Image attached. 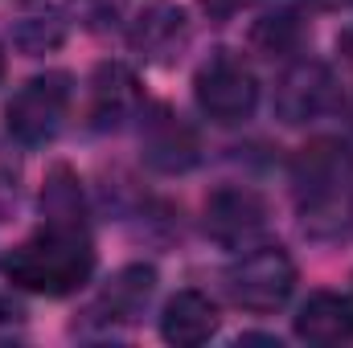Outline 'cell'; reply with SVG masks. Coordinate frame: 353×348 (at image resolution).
<instances>
[{
  "label": "cell",
  "instance_id": "6da1fadb",
  "mask_svg": "<svg viewBox=\"0 0 353 348\" xmlns=\"http://www.w3.org/2000/svg\"><path fill=\"white\" fill-rule=\"evenodd\" d=\"M292 201L312 242H337L353 230V148L312 140L292 160Z\"/></svg>",
  "mask_w": 353,
  "mask_h": 348
},
{
  "label": "cell",
  "instance_id": "7a4b0ae2",
  "mask_svg": "<svg viewBox=\"0 0 353 348\" xmlns=\"http://www.w3.org/2000/svg\"><path fill=\"white\" fill-rule=\"evenodd\" d=\"M4 274L33 295H74L83 283L94 274V246H90V230H70V226H41L33 238H25L21 246L8 250Z\"/></svg>",
  "mask_w": 353,
  "mask_h": 348
},
{
  "label": "cell",
  "instance_id": "3957f363",
  "mask_svg": "<svg viewBox=\"0 0 353 348\" xmlns=\"http://www.w3.org/2000/svg\"><path fill=\"white\" fill-rule=\"evenodd\" d=\"M193 98L201 107L205 119L222 123V127H234V123H247L255 115V102H259V78L255 70L230 54V50H218L210 54L197 74H193Z\"/></svg>",
  "mask_w": 353,
  "mask_h": 348
},
{
  "label": "cell",
  "instance_id": "277c9868",
  "mask_svg": "<svg viewBox=\"0 0 353 348\" xmlns=\"http://www.w3.org/2000/svg\"><path fill=\"white\" fill-rule=\"evenodd\" d=\"M70 98H74V83L66 70H50V74H37L29 78L25 87L17 90L4 107V127L17 144H50L62 123H66V111H70Z\"/></svg>",
  "mask_w": 353,
  "mask_h": 348
},
{
  "label": "cell",
  "instance_id": "5b68a950",
  "mask_svg": "<svg viewBox=\"0 0 353 348\" xmlns=\"http://www.w3.org/2000/svg\"><path fill=\"white\" fill-rule=\"evenodd\" d=\"M296 291V262L283 246H255L226 266V295L243 312H275Z\"/></svg>",
  "mask_w": 353,
  "mask_h": 348
},
{
  "label": "cell",
  "instance_id": "8992f818",
  "mask_svg": "<svg viewBox=\"0 0 353 348\" xmlns=\"http://www.w3.org/2000/svg\"><path fill=\"white\" fill-rule=\"evenodd\" d=\"M337 98H341V90H337L333 70L316 58H300L279 74L275 94H271V111L288 127H300V123H316L321 115H329L337 107Z\"/></svg>",
  "mask_w": 353,
  "mask_h": 348
},
{
  "label": "cell",
  "instance_id": "52a82bcc",
  "mask_svg": "<svg viewBox=\"0 0 353 348\" xmlns=\"http://www.w3.org/2000/svg\"><path fill=\"white\" fill-rule=\"evenodd\" d=\"M140 156L148 168L176 176L201 160V140L173 107L157 102V107H144L140 115Z\"/></svg>",
  "mask_w": 353,
  "mask_h": 348
},
{
  "label": "cell",
  "instance_id": "ba28073f",
  "mask_svg": "<svg viewBox=\"0 0 353 348\" xmlns=\"http://www.w3.org/2000/svg\"><path fill=\"white\" fill-rule=\"evenodd\" d=\"M267 230V201L247 184H222L205 197V234L218 246H251Z\"/></svg>",
  "mask_w": 353,
  "mask_h": 348
},
{
  "label": "cell",
  "instance_id": "9c48e42d",
  "mask_svg": "<svg viewBox=\"0 0 353 348\" xmlns=\"http://www.w3.org/2000/svg\"><path fill=\"white\" fill-rule=\"evenodd\" d=\"M189 37V21L185 8L173 0H148L136 8L132 25H128V45L144 58V62H169Z\"/></svg>",
  "mask_w": 353,
  "mask_h": 348
},
{
  "label": "cell",
  "instance_id": "30bf717a",
  "mask_svg": "<svg viewBox=\"0 0 353 348\" xmlns=\"http://www.w3.org/2000/svg\"><path fill=\"white\" fill-rule=\"evenodd\" d=\"M152 291H157V270H152V266H144V262L123 266V270H115V274L107 279V287L99 291L90 316L103 320V324H132V320L148 307Z\"/></svg>",
  "mask_w": 353,
  "mask_h": 348
},
{
  "label": "cell",
  "instance_id": "8fae6325",
  "mask_svg": "<svg viewBox=\"0 0 353 348\" xmlns=\"http://www.w3.org/2000/svg\"><path fill=\"white\" fill-rule=\"evenodd\" d=\"M296 336L321 348L353 345V299L337 295V291L308 295L296 316Z\"/></svg>",
  "mask_w": 353,
  "mask_h": 348
},
{
  "label": "cell",
  "instance_id": "7c38bea8",
  "mask_svg": "<svg viewBox=\"0 0 353 348\" xmlns=\"http://www.w3.org/2000/svg\"><path fill=\"white\" fill-rule=\"evenodd\" d=\"M218 332V307L201 291H176L165 303L161 316V336L176 348H197Z\"/></svg>",
  "mask_w": 353,
  "mask_h": 348
},
{
  "label": "cell",
  "instance_id": "4fadbf2b",
  "mask_svg": "<svg viewBox=\"0 0 353 348\" xmlns=\"http://www.w3.org/2000/svg\"><path fill=\"white\" fill-rule=\"evenodd\" d=\"M8 37L21 54L41 58V54H50L66 41V17L50 0H25L8 21Z\"/></svg>",
  "mask_w": 353,
  "mask_h": 348
},
{
  "label": "cell",
  "instance_id": "5bb4252c",
  "mask_svg": "<svg viewBox=\"0 0 353 348\" xmlns=\"http://www.w3.org/2000/svg\"><path fill=\"white\" fill-rule=\"evenodd\" d=\"M140 107V90L136 78L123 66H99L94 83H90V123L94 127H119L123 119H132Z\"/></svg>",
  "mask_w": 353,
  "mask_h": 348
},
{
  "label": "cell",
  "instance_id": "9a60e30c",
  "mask_svg": "<svg viewBox=\"0 0 353 348\" xmlns=\"http://www.w3.org/2000/svg\"><path fill=\"white\" fill-rule=\"evenodd\" d=\"M41 213H46L50 226L87 230V201H83L79 176L70 173L66 164H58L54 173L46 176V188H41Z\"/></svg>",
  "mask_w": 353,
  "mask_h": 348
},
{
  "label": "cell",
  "instance_id": "2e32d148",
  "mask_svg": "<svg viewBox=\"0 0 353 348\" xmlns=\"http://www.w3.org/2000/svg\"><path fill=\"white\" fill-rule=\"evenodd\" d=\"M304 41V21L296 12H267L251 29V45L267 58H283Z\"/></svg>",
  "mask_w": 353,
  "mask_h": 348
},
{
  "label": "cell",
  "instance_id": "e0dca14e",
  "mask_svg": "<svg viewBox=\"0 0 353 348\" xmlns=\"http://www.w3.org/2000/svg\"><path fill=\"white\" fill-rule=\"evenodd\" d=\"M201 4H205L210 12H218V17H230V12H239L247 0H201Z\"/></svg>",
  "mask_w": 353,
  "mask_h": 348
},
{
  "label": "cell",
  "instance_id": "ac0fdd59",
  "mask_svg": "<svg viewBox=\"0 0 353 348\" xmlns=\"http://www.w3.org/2000/svg\"><path fill=\"white\" fill-rule=\"evenodd\" d=\"M4 70H8V62H4V50H0V83H4Z\"/></svg>",
  "mask_w": 353,
  "mask_h": 348
}]
</instances>
